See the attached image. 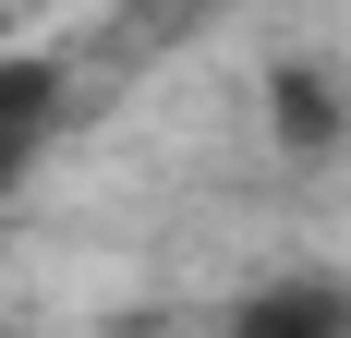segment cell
Returning <instances> with one entry per match:
<instances>
[{
	"mask_svg": "<svg viewBox=\"0 0 351 338\" xmlns=\"http://www.w3.org/2000/svg\"><path fill=\"white\" fill-rule=\"evenodd\" d=\"M218 338H351V278L279 266V278H254L243 302L218 314Z\"/></svg>",
	"mask_w": 351,
	"mask_h": 338,
	"instance_id": "obj_1",
	"label": "cell"
},
{
	"mask_svg": "<svg viewBox=\"0 0 351 338\" xmlns=\"http://www.w3.org/2000/svg\"><path fill=\"white\" fill-rule=\"evenodd\" d=\"M61 133V61H0V194L25 181Z\"/></svg>",
	"mask_w": 351,
	"mask_h": 338,
	"instance_id": "obj_2",
	"label": "cell"
},
{
	"mask_svg": "<svg viewBox=\"0 0 351 338\" xmlns=\"http://www.w3.org/2000/svg\"><path fill=\"white\" fill-rule=\"evenodd\" d=\"M267 109H279V145H303V157L351 133V97L327 85L315 61H279V73H267Z\"/></svg>",
	"mask_w": 351,
	"mask_h": 338,
	"instance_id": "obj_3",
	"label": "cell"
}]
</instances>
